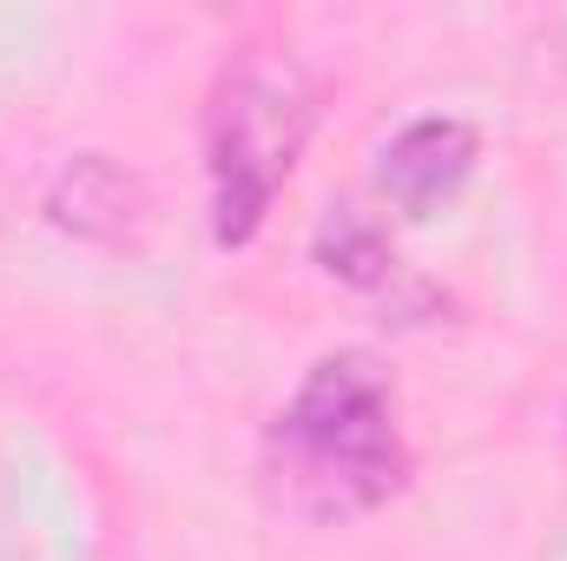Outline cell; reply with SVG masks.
Here are the masks:
<instances>
[{
  "mask_svg": "<svg viewBox=\"0 0 567 561\" xmlns=\"http://www.w3.org/2000/svg\"><path fill=\"white\" fill-rule=\"evenodd\" d=\"M396 384L363 350L317 357L265 429V476L303 522H357L410 489Z\"/></svg>",
  "mask_w": 567,
  "mask_h": 561,
  "instance_id": "obj_1",
  "label": "cell"
},
{
  "mask_svg": "<svg viewBox=\"0 0 567 561\" xmlns=\"http://www.w3.org/2000/svg\"><path fill=\"white\" fill-rule=\"evenodd\" d=\"M317 133V86L310 73L265 47V53H238L205 100V212H212V238L225 252H245L278 192L290 185L303 145Z\"/></svg>",
  "mask_w": 567,
  "mask_h": 561,
  "instance_id": "obj_2",
  "label": "cell"
},
{
  "mask_svg": "<svg viewBox=\"0 0 567 561\" xmlns=\"http://www.w3.org/2000/svg\"><path fill=\"white\" fill-rule=\"evenodd\" d=\"M475 159H482V133L468 120L423 113V120H410L396 140L377 152V192L403 218H429V212H442L475 178Z\"/></svg>",
  "mask_w": 567,
  "mask_h": 561,
  "instance_id": "obj_3",
  "label": "cell"
},
{
  "mask_svg": "<svg viewBox=\"0 0 567 561\" xmlns=\"http://www.w3.org/2000/svg\"><path fill=\"white\" fill-rule=\"evenodd\" d=\"M133 212H140L133 178H126L113 159H100V152L73 159V165L60 172L53 198H47V218H53L60 232H73V238H106V245L126 238V218H133Z\"/></svg>",
  "mask_w": 567,
  "mask_h": 561,
  "instance_id": "obj_4",
  "label": "cell"
},
{
  "mask_svg": "<svg viewBox=\"0 0 567 561\" xmlns=\"http://www.w3.org/2000/svg\"><path fill=\"white\" fill-rule=\"evenodd\" d=\"M317 265L350 290H390L396 284V245L377 218H363L357 205H337L317 225Z\"/></svg>",
  "mask_w": 567,
  "mask_h": 561,
  "instance_id": "obj_5",
  "label": "cell"
}]
</instances>
